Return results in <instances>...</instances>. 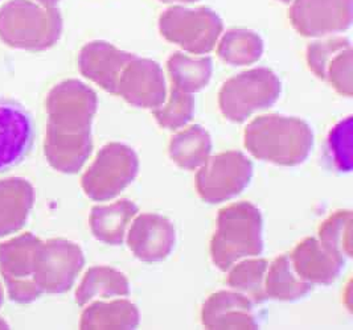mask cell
<instances>
[{
    "instance_id": "cell-10",
    "label": "cell",
    "mask_w": 353,
    "mask_h": 330,
    "mask_svg": "<svg viewBox=\"0 0 353 330\" xmlns=\"http://www.w3.org/2000/svg\"><path fill=\"white\" fill-rule=\"evenodd\" d=\"M85 267L80 246L64 238H53L41 243L36 258V283L43 295L69 292Z\"/></svg>"
},
{
    "instance_id": "cell-30",
    "label": "cell",
    "mask_w": 353,
    "mask_h": 330,
    "mask_svg": "<svg viewBox=\"0 0 353 330\" xmlns=\"http://www.w3.org/2000/svg\"><path fill=\"white\" fill-rule=\"evenodd\" d=\"M352 47L350 39L347 37H323L321 40L311 43L305 50V60L310 70L324 81L325 70L331 60L340 52Z\"/></svg>"
},
{
    "instance_id": "cell-29",
    "label": "cell",
    "mask_w": 353,
    "mask_h": 330,
    "mask_svg": "<svg viewBox=\"0 0 353 330\" xmlns=\"http://www.w3.org/2000/svg\"><path fill=\"white\" fill-rule=\"evenodd\" d=\"M352 116H347L328 135L327 152L337 171L350 172L352 168Z\"/></svg>"
},
{
    "instance_id": "cell-7",
    "label": "cell",
    "mask_w": 353,
    "mask_h": 330,
    "mask_svg": "<svg viewBox=\"0 0 353 330\" xmlns=\"http://www.w3.org/2000/svg\"><path fill=\"white\" fill-rule=\"evenodd\" d=\"M139 168V158L131 147L122 143H108L82 174L81 188L93 201H110L129 188Z\"/></svg>"
},
{
    "instance_id": "cell-33",
    "label": "cell",
    "mask_w": 353,
    "mask_h": 330,
    "mask_svg": "<svg viewBox=\"0 0 353 330\" xmlns=\"http://www.w3.org/2000/svg\"><path fill=\"white\" fill-rule=\"evenodd\" d=\"M36 1L46 6V7H56L61 0H36Z\"/></svg>"
},
{
    "instance_id": "cell-28",
    "label": "cell",
    "mask_w": 353,
    "mask_h": 330,
    "mask_svg": "<svg viewBox=\"0 0 353 330\" xmlns=\"http://www.w3.org/2000/svg\"><path fill=\"white\" fill-rule=\"evenodd\" d=\"M196 101L192 94L171 89L170 95L159 109L152 110L157 123L168 131H177L187 126L193 119Z\"/></svg>"
},
{
    "instance_id": "cell-13",
    "label": "cell",
    "mask_w": 353,
    "mask_h": 330,
    "mask_svg": "<svg viewBox=\"0 0 353 330\" xmlns=\"http://www.w3.org/2000/svg\"><path fill=\"white\" fill-rule=\"evenodd\" d=\"M117 95L139 109H159L168 96L161 65L150 59L135 57L119 79Z\"/></svg>"
},
{
    "instance_id": "cell-4",
    "label": "cell",
    "mask_w": 353,
    "mask_h": 330,
    "mask_svg": "<svg viewBox=\"0 0 353 330\" xmlns=\"http://www.w3.org/2000/svg\"><path fill=\"white\" fill-rule=\"evenodd\" d=\"M63 27L57 7L32 0H11L0 10V40L15 49L43 52L54 47L61 39Z\"/></svg>"
},
{
    "instance_id": "cell-24",
    "label": "cell",
    "mask_w": 353,
    "mask_h": 330,
    "mask_svg": "<svg viewBox=\"0 0 353 330\" xmlns=\"http://www.w3.org/2000/svg\"><path fill=\"white\" fill-rule=\"evenodd\" d=\"M314 285L303 280L294 269L290 254H283L269 263L265 293L268 300L298 301L305 299Z\"/></svg>"
},
{
    "instance_id": "cell-2",
    "label": "cell",
    "mask_w": 353,
    "mask_h": 330,
    "mask_svg": "<svg viewBox=\"0 0 353 330\" xmlns=\"http://www.w3.org/2000/svg\"><path fill=\"white\" fill-rule=\"evenodd\" d=\"M252 156L281 167H298L310 158L315 138L305 121L279 114L254 118L243 132Z\"/></svg>"
},
{
    "instance_id": "cell-1",
    "label": "cell",
    "mask_w": 353,
    "mask_h": 330,
    "mask_svg": "<svg viewBox=\"0 0 353 330\" xmlns=\"http://www.w3.org/2000/svg\"><path fill=\"white\" fill-rule=\"evenodd\" d=\"M46 106L47 161L57 172L76 174L93 152L92 126L98 110L96 92L79 79H65L50 89Z\"/></svg>"
},
{
    "instance_id": "cell-16",
    "label": "cell",
    "mask_w": 353,
    "mask_h": 330,
    "mask_svg": "<svg viewBox=\"0 0 353 330\" xmlns=\"http://www.w3.org/2000/svg\"><path fill=\"white\" fill-rule=\"evenodd\" d=\"M201 322L207 329H258L254 301L237 291L212 293L203 305Z\"/></svg>"
},
{
    "instance_id": "cell-26",
    "label": "cell",
    "mask_w": 353,
    "mask_h": 330,
    "mask_svg": "<svg viewBox=\"0 0 353 330\" xmlns=\"http://www.w3.org/2000/svg\"><path fill=\"white\" fill-rule=\"evenodd\" d=\"M269 262L265 259L248 258L229 268L228 285L242 295L253 300L254 304H262L268 298L265 293V280Z\"/></svg>"
},
{
    "instance_id": "cell-22",
    "label": "cell",
    "mask_w": 353,
    "mask_h": 330,
    "mask_svg": "<svg viewBox=\"0 0 353 330\" xmlns=\"http://www.w3.org/2000/svg\"><path fill=\"white\" fill-rule=\"evenodd\" d=\"M167 73L172 87L194 94L208 86L213 74V61L208 56L176 52L167 61Z\"/></svg>"
},
{
    "instance_id": "cell-25",
    "label": "cell",
    "mask_w": 353,
    "mask_h": 330,
    "mask_svg": "<svg viewBox=\"0 0 353 330\" xmlns=\"http://www.w3.org/2000/svg\"><path fill=\"white\" fill-rule=\"evenodd\" d=\"M217 54L221 61L232 66H249L263 56L262 37L250 30L232 28L223 32L217 43Z\"/></svg>"
},
{
    "instance_id": "cell-20",
    "label": "cell",
    "mask_w": 353,
    "mask_h": 330,
    "mask_svg": "<svg viewBox=\"0 0 353 330\" xmlns=\"http://www.w3.org/2000/svg\"><path fill=\"white\" fill-rule=\"evenodd\" d=\"M85 308L80 320V329H137L141 324V312L129 300H96Z\"/></svg>"
},
{
    "instance_id": "cell-27",
    "label": "cell",
    "mask_w": 353,
    "mask_h": 330,
    "mask_svg": "<svg viewBox=\"0 0 353 330\" xmlns=\"http://www.w3.org/2000/svg\"><path fill=\"white\" fill-rule=\"evenodd\" d=\"M352 222L351 210H337L319 227V240L337 258L347 263L352 258Z\"/></svg>"
},
{
    "instance_id": "cell-12",
    "label": "cell",
    "mask_w": 353,
    "mask_h": 330,
    "mask_svg": "<svg viewBox=\"0 0 353 330\" xmlns=\"http://www.w3.org/2000/svg\"><path fill=\"white\" fill-rule=\"evenodd\" d=\"M34 139L32 114L17 99L0 98V173L21 164L31 154Z\"/></svg>"
},
{
    "instance_id": "cell-6",
    "label": "cell",
    "mask_w": 353,
    "mask_h": 330,
    "mask_svg": "<svg viewBox=\"0 0 353 330\" xmlns=\"http://www.w3.org/2000/svg\"><path fill=\"white\" fill-rule=\"evenodd\" d=\"M161 36L194 56H205L214 50L224 32L223 19L208 7L176 4L159 17Z\"/></svg>"
},
{
    "instance_id": "cell-5",
    "label": "cell",
    "mask_w": 353,
    "mask_h": 330,
    "mask_svg": "<svg viewBox=\"0 0 353 330\" xmlns=\"http://www.w3.org/2000/svg\"><path fill=\"white\" fill-rule=\"evenodd\" d=\"M281 94L278 76L269 68H257L225 82L219 93V107L225 119L243 123L258 111L270 109Z\"/></svg>"
},
{
    "instance_id": "cell-15",
    "label": "cell",
    "mask_w": 353,
    "mask_h": 330,
    "mask_svg": "<svg viewBox=\"0 0 353 330\" xmlns=\"http://www.w3.org/2000/svg\"><path fill=\"white\" fill-rule=\"evenodd\" d=\"M137 56L112 45L108 41L96 40L83 45L79 54L81 74L101 89L117 95L118 82L125 70Z\"/></svg>"
},
{
    "instance_id": "cell-17",
    "label": "cell",
    "mask_w": 353,
    "mask_h": 330,
    "mask_svg": "<svg viewBox=\"0 0 353 330\" xmlns=\"http://www.w3.org/2000/svg\"><path fill=\"white\" fill-rule=\"evenodd\" d=\"M296 274L312 285L335 283L345 266L340 258L325 249L316 238H305L290 254Z\"/></svg>"
},
{
    "instance_id": "cell-3",
    "label": "cell",
    "mask_w": 353,
    "mask_h": 330,
    "mask_svg": "<svg viewBox=\"0 0 353 330\" xmlns=\"http://www.w3.org/2000/svg\"><path fill=\"white\" fill-rule=\"evenodd\" d=\"M263 252V217L256 205L248 201L223 207L210 240V258L226 272L237 262L257 258Z\"/></svg>"
},
{
    "instance_id": "cell-35",
    "label": "cell",
    "mask_w": 353,
    "mask_h": 330,
    "mask_svg": "<svg viewBox=\"0 0 353 330\" xmlns=\"http://www.w3.org/2000/svg\"><path fill=\"white\" fill-rule=\"evenodd\" d=\"M279 1H283V3H290L291 0H279Z\"/></svg>"
},
{
    "instance_id": "cell-9",
    "label": "cell",
    "mask_w": 353,
    "mask_h": 330,
    "mask_svg": "<svg viewBox=\"0 0 353 330\" xmlns=\"http://www.w3.org/2000/svg\"><path fill=\"white\" fill-rule=\"evenodd\" d=\"M41 243L32 233L0 243V274L10 299L17 304H31L43 295L36 283V258Z\"/></svg>"
},
{
    "instance_id": "cell-32",
    "label": "cell",
    "mask_w": 353,
    "mask_h": 330,
    "mask_svg": "<svg viewBox=\"0 0 353 330\" xmlns=\"http://www.w3.org/2000/svg\"><path fill=\"white\" fill-rule=\"evenodd\" d=\"M163 3H168V4H191L199 0H161Z\"/></svg>"
},
{
    "instance_id": "cell-34",
    "label": "cell",
    "mask_w": 353,
    "mask_h": 330,
    "mask_svg": "<svg viewBox=\"0 0 353 330\" xmlns=\"http://www.w3.org/2000/svg\"><path fill=\"white\" fill-rule=\"evenodd\" d=\"M3 304H4V288H3V285L0 284V309H1Z\"/></svg>"
},
{
    "instance_id": "cell-19",
    "label": "cell",
    "mask_w": 353,
    "mask_h": 330,
    "mask_svg": "<svg viewBox=\"0 0 353 330\" xmlns=\"http://www.w3.org/2000/svg\"><path fill=\"white\" fill-rule=\"evenodd\" d=\"M139 207L130 200H119L110 205H97L89 217L92 234L97 240L121 246L126 238L129 226L138 216Z\"/></svg>"
},
{
    "instance_id": "cell-11",
    "label": "cell",
    "mask_w": 353,
    "mask_h": 330,
    "mask_svg": "<svg viewBox=\"0 0 353 330\" xmlns=\"http://www.w3.org/2000/svg\"><path fill=\"white\" fill-rule=\"evenodd\" d=\"M289 19L301 36L323 39L351 28L353 0H291Z\"/></svg>"
},
{
    "instance_id": "cell-21",
    "label": "cell",
    "mask_w": 353,
    "mask_h": 330,
    "mask_svg": "<svg viewBox=\"0 0 353 330\" xmlns=\"http://www.w3.org/2000/svg\"><path fill=\"white\" fill-rule=\"evenodd\" d=\"M130 292L129 279L123 272L108 266H96L86 271L74 299L79 307H86L96 300L126 298Z\"/></svg>"
},
{
    "instance_id": "cell-18",
    "label": "cell",
    "mask_w": 353,
    "mask_h": 330,
    "mask_svg": "<svg viewBox=\"0 0 353 330\" xmlns=\"http://www.w3.org/2000/svg\"><path fill=\"white\" fill-rule=\"evenodd\" d=\"M34 188L23 177L0 180V238L19 233L34 205Z\"/></svg>"
},
{
    "instance_id": "cell-23",
    "label": "cell",
    "mask_w": 353,
    "mask_h": 330,
    "mask_svg": "<svg viewBox=\"0 0 353 330\" xmlns=\"http://www.w3.org/2000/svg\"><path fill=\"white\" fill-rule=\"evenodd\" d=\"M212 149L213 143L208 131L200 125H192L172 136L168 155L179 168L194 171L210 158Z\"/></svg>"
},
{
    "instance_id": "cell-31",
    "label": "cell",
    "mask_w": 353,
    "mask_h": 330,
    "mask_svg": "<svg viewBox=\"0 0 353 330\" xmlns=\"http://www.w3.org/2000/svg\"><path fill=\"white\" fill-rule=\"evenodd\" d=\"M324 81L328 82L337 93L351 98L353 95V49L340 52L328 63Z\"/></svg>"
},
{
    "instance_id": "cell-14",
    "label": "cell",
    "mask_w": 353,
    "mask_h": 330,
    "mask_svg": "<svg viewBox=\"0 0 353 330\" xmlns=\"http://www.w3.org/2000/svg\"><path fill=\"white\" fill-rule=\"evenodd\" d=\"M126 240L135 258L145 263H158L165 260L174 251L176 229L167 217L145 213L132 220Z\"/></svg>"
},
{
    "instance_id": "cell-8",
    "label": "cell",
    "mask_w": 353,
    "mask_h": 330,
    "mask_svg": "<svg viewBox=\"0 0 353 330\" xmlns=\"http://www.w3.org/2000/svg\"><path fill=\"white\" fill-rule=\"evenodd\" d=\"M254 165L240 151H226L210 158L199 168L196 189L207 204H223L239 197L253 180Z\"/></svg>"
}]
</instances>
